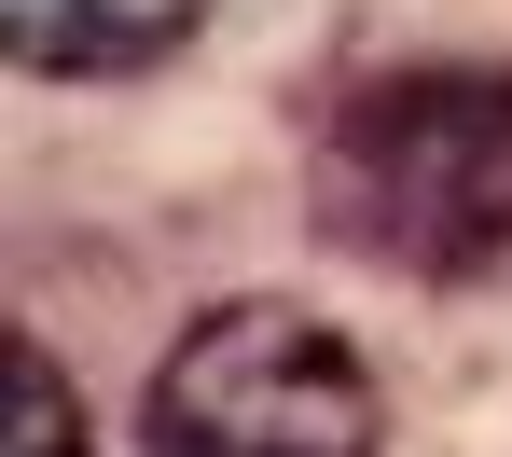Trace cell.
<instances>
[{"label": "cell", "mask_w": 512, "mask_h": 457, "mask_svg": "<svg viewBox=\"0 0 512 457\" xmlns=\"http://www.w3.org/2000/svg\"><path fill=\"white\" fill-rule=\"evenodd\" d=\"M319 236L388 277H499L512 264V56L374 70L319 125Z\"/></svg>", "instance_id": "cell-1"}, {"label": "cell", "mask_w": 512, "mask_h": 457, "mask_svg": "<svg viewBox=\"0 0 512 457\" xmlns=\"http://www.w3.org/2000/svg\"><path fill=\"white\" fill-rule=\"evenodd\" d=\"M139 430H153V457H374L388 402L333 319L250 291V305H208L153 361Z\"/></svg>", "instance_id": "cell-2"}, {"label": "cell", "mask_w": 512, "mask_h": 457, "mask_svg": "<svg viewBox=\"0 0 512 457\" xmlns=\"http://www.w3.org/2000/svg\"><path fill=\"white\" fill-rule=\"evenodd\" d=\"M208 28V0H0V42L14 70L42 84H111V70H153Z\"/></svg>", "instance_id": "cell-3"}, {"label": "cell", "mask_w": 512, "mask_h": 457, "mask_svg": "<svg viewBox=\"0 0 512 457\" xmlns=\"http://www.w3.org/2000/svg\"><path fill=\"white\" fill-rule=\"evenodd\" d=\"M0 374H14V444L0 457H84V402H70V374L42 361V333H14Z\"/></svg>", "instance_id": "cell-4"}]
</instances>
